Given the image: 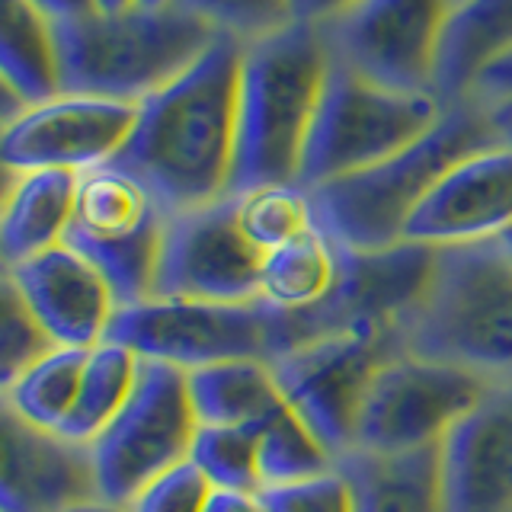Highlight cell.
Returning <instances> with one entry per match:
<instances>
[{
	"label": "cell",
	"mask_w": 512,
	"mask_h": 512,
	"mask_svg": "<svg viewBox=\"0 0 512 512\" xmlns=\"http://www.w3.org/2000/svg\"><path fill=\"white\" fill-rule=\"evenodd\" d=\"M240 55L244 45L218 36L196 64L138 106L116 164L141 176L170 215L231 196Z\"/></svg>",
	"instance_id": "obj_1"
},
{
	"label": "cell",
	"mask_w": 512,
	"mask_h": 512,
	"mask_svg": "<svg viewBox=\"0 0 512 512\" xmlns=\"http://www.w3.org/2000/svg\"><path fill=\"white\" fill-rule=\"evenodd\" d=\"M397 352L512 381V250L506 240L436 247L432 276L391 327Z\"/></svg>",
	"instance_id": "obj_2"
},
{
	"label": "cell",
	"mask_w": 512,
	"mask_h": 512,
	"mask_svg": "<svg viewBox=\"0 0 512 512\" xmlns=\"http://www.w3.org/2000/svg\"><path fill=\"white\" fill-rule=\"evenodd\" d=\"M327 71L330 55L311 23H288L244 45L231 196L298 183Z\"/></svg>",
	"instance_id": "obj_3"
},
{
	"label": "cell",
	"mask_w": 512,
	"mask_h": 512,
	"mask_svg": "<svg viewBox=\"0 0 512 512\" xmlns=\"http://www.w3.org/2000/svg\"><path fill=\"white\" fill-rule=\"evenodd\" d=\"M493 109L464 100L442 109L423 138L381 164L311 192L317 224L346 250H388L404 240L407 221L458 160L500 144Z\"/></svg>",
	"instance_id": "obj_4"
},
{
	"label": "cell",
	"mask_w": 512,
	"mask_h": 512,
	"mask_svg": "<svg viewBox=\"0 0 512 512\" xmlns=\"http://www.w3.org/2000/svg\"><path fill=\"white\" fill-rule=\"evenodd\" d=\"M218 32L183 7H141L55 20L61 93L141 106L215 45Z\"/></svg>",
	"instance_id": "obj_5"
},
{
	"label": "cell",
	"mask_w": 512,
	"mask_h": 512,
	"mask_svg": "<svg viewBox=\"0 0 512 512\" xmlns=\"http://www.w3.org/2000/svg\"><path fill=\"white\" fill-rule=\"evenodd\" d=\"M330 336L317 308L285 311L263 295L250 301H180L148 298L119 308L106 340L122 343L138 359L176 368L218 362H279L288 352Z\"/></svg>",
	"instance_id": "obj_6"
},
{
	"label": "cell",
	"mask_w": 512,
	"mask_h": 512,
	"mask_svg": "<svg viewBox=\"0 0 512 512\" xmlns=\"http://www.w3.org/2000/svg\"><path fill=\"white\" fill-rule=\"evenodd\" d=\"M442 106L429 93H397L330 61L298 186L317 189L404 151L439 122Z\"/></svg>",
	"instance_id": "obj_7"
},
{
	"label": "cell",
	"mask_w": 512,
	"mask_h": 512,
	"mask_svg": "<svg viewBox=\"0 0 512 512\" xmlns=\"http://www.w3.org/2000/svg\"><path fill=\"white\" fill-rule=\"evenodd\" d=\"M170 212L154 189L116 160L80 173L77 202L64 244L77 250L112 288L119 308L154 292L160 244Z\"/></svg>",
	"instance_id": "obj_8"
},
{
	"label": "cell",
	"mask_w": 512,
	"mask_h": 512,
	"mask_svg": "<svg viewBox=\"0 0 512 512\" xmlns=\"http://www.w3.org/2000/svg\"><path fill=\"white\" fill-rule=\"evenodd\" d=\"M196 432L186 368L141 359L128 404L90 445L100 500L128 506L157 477L189 461Z\"/></svg>",
	"instance_id": "obj_9"
},
{
	"label": "cell",
	"mask_w": 512,
	"mask_h": 512,
	"mask_svg": "<svg viewBox=\"0 0 512 512\" xmlns=\"http://www.w3.org/2000/svg\"><path fill=\"white\" fill-rule=\"evenodd\" d=\"M397 352L391 327H349L272 362L285 407L314 432L333 461L352 452L359 410L378 368Z\"/></svg>",
	"instance_id": "obj_10"
},
{
	"label": "cell",
	"mask_w": 512,
	"mask_h": 512,
	"mask_svg": "<svg viewBox=\"0 0 512 512\" xmlns=\"http://www.w3.org/2000/svg\"><path fill=\"white\" fill-rule=\"evenodd\" d=\"M452 0H352L320 23L333 64L397 93H429Z\"/></svg>",
	"instance_id": "obj_11"
},
{
	"label": "cell",
	"mask_w": 512,
	"mask_h": 512,
	"mask_svg": "<svg viewBox=\"0 0 512 512\" xmlns=\"http://www.w3.org/2000/svg\"><path fill=\"white\" fill-rule=\"evenodd\" d=\"M484 388L461 368L394 352L365 391L352 452L407 455L439 445Z\"/></svg>",
	"instance_id": "obj_12"
},
{
	"label": "cell",
	"mask_w": 512,
	"mask_h": 512,
	"mask_svg": "<svg viewBox=\"0 0 512 512\" xmlns=\"http://www.w3.org/2000/svg\"><path fill=\"white\" fill-rule=\"evenodd\" d=\"M263 250L237 224V199L167 218L151 298L250 301L260 298Z\"/></svg>",
	"instance_id": "obj_13"
},
{
	"label": "cell",
	"mask_w": 512,
	"mask_h": 512,
	"mask_svg": "<svg viewBox=\"0 0 512 512\" xmlns=\"http://www.w3.org/2000/svg\"><path fill=\"white\" fill-rule=\"evenodd\" d=\"M135 122L138 106L132 103L61 93L48 103L29 106L20 119L4 125L0 160L10 173H87L122 154Z\"/></svg>",
	"instance_id": "obj_14"
},
{
	"label": "cell",
	"mask_w": 512,
	"mask_h": 512,
	"mask_svg": "<svg viewBox=\"0 0 512 512\" xmlns=\"http://www.w3.org/2000/svg\"><path fill=\"white\" fill-rule=\"evenodd\" d=\"M512 234V144L458 160L407 221L404 240L426 247L480 244Z\"/></svg>",
	"instance_id": "obj_15"
},
{
	"label": "cell",
	"mask_w": 512,
	"mask_h": 512,
	"mask_svg": "<svg viewBox=\"0 0 512 512\" xmlns=\"http://www.w3.org/2000/svg\"><path fill=\"white\" fill-rule=\"evenodd\" d=\"M445 512H512V381L487 384L439 442Z\"/></svg>",
	"instance_id": "obj_16"
},
{
	"label": "cell",
	"mask_w": 512,
	"mask_h": 512,
	"mask_svg": "<svg viewBox=\"0 0 512 512\" xmlns=\"http://www.w3.org/2000/svg\"><path fill=\"white\" fill-rule=\"evenodd\" d=\"M0 512H68L100 496L90 445L39 429L0 404Z\"/></svg>",
	"instance_id": "obj_17"
},
{
	"label": "cell",
	"mask_w": 512,
	"mask_h": 512,
	"mask_svg": "<svg viewBox=\"0 0 512 512\" xmlns=\"http://www.w3.org/2000/svg\"><path fill=\"white\" fill-rule=\"evenodd\" d=\"M26 298L29 311L58 346L93 349L106 340L116 317V298L106 279L68 244L4 269Z\"/></svg>",
	"instance_id": "obj_18"
},
{
	"label": "cell",
	"mask_w": 512,
	"mask_h": 512,
	"mask_svg": "<svg viewBox=\"0 0 512 512\" xmlns=\"http://www.w3.org/2000/svg\"><path fill=\"white\" fill-rule=\"evenodd\" d=\"M436 263V247L400 240L388 250L340 247V276L317 304L333 333L349 327H394V320L423 295Z\"/></svg>",
	"instance_id": "obj_19"
},
{
	"label": "cell",
	"mask_w": 512,
	"mask_h": 512,
	"mask_svg": "<svg viewBox=\"0 0 512 512\" xmlns=\"http://www.w3.org/2000/svg\"><path fill=\"white\" fill-rule=\"evenodd\" d=\"M512 52V0H464L452 4L439 39L432 96L442 109L471 96L496 58Z\"/></svg>",
	"instance_id": "obj_20"
},
{
	"label": "cell",
	"mask_w": 512,
	"mask_h": 512,
	"mask_svg": "<svg viewBox=\"0 0 512 512\" xmlns=\"http://www.w3.org/2000/svg\"><path fill=\"white\" fill-rule=\"evenodd\" d=\"M80 173L71 170H32L10 173L4 212H0V256L4 269H13L32 256L64 244L77 202Z\"/></svg>",
	"instance_id": "obj_21"
},
{
	"label": "cell",
	"mask_w": 512,
	"mask_h": 512,
	"mask_svg": "<svg viewBox=\"0 0 512 512\" xmlns=\"http://www.w3.org/2000/svg\"><path fill=\"white\" fill-rule=\"evenodd\" d=\"M356 512H445L439 445L407 455L349 452L336 461Z\"/></svg>",
	"instance_id": "obj_22"
},
{
	"label": "cell",
	"mask_w": 512,
	"mask_h": 512,
	"mask_svg": "<svg viewBox=\"0 0 512 512\" xmlns=\"http://www.w3.org/2000/svg\"><path fill=\"white\" fill-rule=\"evenodd\" d=\"M0 90L26 109L61 96L55 20L29 0H0Z\"/></svg>",
	"instance_id": "obj_23"
},
{
	"label": "cell",
	"mask_w": 512,
	"mask_h": 512,
	"mask_svg": "<svg viewBox=\"0 0 512 512\" xmlns=\"http://www.w3.org/2000/svg\"><path fill=\"white\" fill-rule=\"evenodd\" d=\"M199 426H256L276 416L285 400L266 362H218L186 372Z\"/></svg>",
	"instance_id": "obj_24"
},
{
	"label": "cell",
	"mask_w": 512,
	"mask_h": 512,
	"mask_svg": "<svg viewBox=\"0 0 512 512\" xmlns=\"http://www.w3.org/2000/svg\"><path fill=\"white\" fill-rule=\"evenodd\" d=\"M340 276V244L314 224L263 256L260 295L285 311H311L324 304Z\"/></svg>",
	"instance_id": "obj_25"
},
{
	"label": "cell",
	"mask_w": 512,
	"mask_h": 512,
	"mask_svg": "<svg viewBox=\"0 0 512 512\" xmlns=\"http://www.w3.org/2000/svg\"><path fill=\"white\" fill-rule=\"evenodd\" d=\"M138 368H141V359L122 343L103 340L100 346H93L84 378H80V388H77V400L68 413V420L58 429L61 436L80 445H93L96 436H100V432L119 416V410L128 404V397H132L135 381H138Z\"/></svg>",
	"instance_id": "obj_26"
},
{
	"label": "cell",
	"mask_w": 512,
	"mask_h": 512,
	"mask_svg": "<svg viewBox=\"0 0 512 512\" xmlns=\"http://www.w3.org/2000/svg\"><path fill=\"white\" fill-rule=\"evenodd\" d=\"M87 359L90 349L55 346L48 356L32 362L20 378L10 381L7 388H0V404L32 426L58 432L77 400Z\"/></svg>",
	"instance_id": "obj_27"
},
{
	"label": "cell",
	"mask_w": 512,
	"mask_h": 512,
	"mask_svg": "<svg viewBox=\"0 0 512 512\" xmlns=\"http://www.w3.org/2000/svg\"><path fill=\"white\" fill-rule=\"evenodd\" d=\"M336 468L333 455L314 439V432L298 416L282 407L269 416L260 432V480L266 487H288L320 477ZM260 490V493H263Z\"/></svg>",
	"instance_id": "obj_28"
},
{
	"label": "cell",
	"mask_w": 512,
	"mask_h": 512,
	"mask_svg": "<svg viewBox=\"0 0 512 512\" xmlns=\"http://www.w3.org/2000/svg\"><path fill=\"white\" fill-rule=\"evenodd\" d=\"M234 199H237L240 231H244L250 244L263 253L279 250L282 244L301 237L304 231H311L317 224L311 192L298 183L263 186Z\"/></svg>",
	"instance_id": "obj_29"
},
{
	"label": "cell",
	"mask_w": 512,
	"mask_h": 512,
	"mask_svg": "<svg viewBox=\"0 0 512 512\" xmlns=\"http://www.w3.org/2000/svg\"><path fill=\"white\" fill-rule=\"evenodd\" d=\"M260 432L256 426H199L189 461L218 490L260 493Z\"/></svg>",
	"instance_id": "obj_30"
},
{
	"label": "cell",
	"mask_w": 512,
	"mask_h": 512,
	"mask_svg": "<svg viewBox=\"0 0 512 512\" xmlns=\"http://www.w3.org/2000/svg\"><path fill=\"white\" fill-rule=\"evenodd\" d=\"M58 343L29 311L10 276L0 279V388L20 378L32 362L48 356Z\"/></svg>",
	"instance_id": "obj_31"
},
{
	"label": "cell",
	"mask_w": 512,
	"mask_h": 512,
	"mask_svg": "<svg viewBox=\"0 0 512 512\" xmlns=\"http://www.w3.org/2000/svg\"><path fill=\"white\" fill-rule=\"evenodd\" d=\"M173 4L240 45L266 39L295 23L292 0H173Z\"/></svg>",
	"instance_id": "obj_32"
},
{
	"label": "cell",
	"mask_w": 512,
	"mask_h": 512,
	"mask_svg": "<svg viewBox=\"0 0 512 512\" xmlns=\"http://www.w3.org/2000/svg\"><path fill=\"white\" fill-rule=\"evenodd\" d=\"M260 500L266 512H356L349 480L336 468L301 484L266 487Z\"/></svg>",
	"instance_id": "obj_33"
},
{
	"label": "cell",
	"mask_w": 512,
	"mask_h": 512,
	"mask_svg": "<svg viewBox=\"0 0 512 512\" xmlns=\"http://www.w3.org/2000/svg\"><path fill=\"white\" fill-rule=\"evenodd\" d=\"M212 484L192 461H183L180 468L167 471L157 477L151 487H144L132 503L128 512H202Z\"/></svg>",
	"instance_id": "obj_34"
},
{
	"label": "cell",
	"mask_w": 512,
	"mask_h": 512,
	"mask_svg": "<svg viewBox=\"0 0 512 512\" xmlns=\"http://www.w3.org/2000/svg\"><path fill=\"white\" fill-rule=\"evenodd\" d=\"M468 100H477L490 109L500 106V103H512V52L496 58L490 68L480 74V80L474 84Z\"/></svg>",
	"instance_id": "obj_35"
},
{
	"label": "cell",
	"mask_w": 512,
	"mask_h": 512,
	"mask_svg": "<svg viewBox=\"0 0 512 512\" xmlns=\"http://www.w3.org/2000/svg\"><path fill=\"white\" fill-rule=\"evenodd\" d=\"M202 512H266L260 493H240V490H218L212 487Z\"/></svg>",
	"instance_id": "obj_36"
},
{
	"label": "cell",
	"mask_w": 512,
	"mask_h": 512,
	"mask_svg": "<svg viewBox=\"0 0 512 512\" xmlns=\"http://www.w3.org/2000/svg\"><path fill=\"white\" fill-rule=\"evenodd\" d=\"M349 4H352V0H292V20L320 26V23H327L330 16L346 10Z\"/></svg>",
	"instance_id": "obj_37"
},
{
	"label": "cell",
	"mask_w": 512,
	"mask_h": 512,
	"mask_svg": "<svg viewBox=\"0 0 512 512\" xmlns=\"http://www.w3.org/2000/svg\"><path fill=\"white\" fill-rule=\"evenodd\" d=\"M29 4H36L52 20H71V16H84L93 10L90 0H29Z\"/></svg>",
	"instance_id": "obj_38"
},
{
	"label": "cell",
	"mask_w": 512,
	"mask_h": 512,
	"mask_svg": "<svg viewBox=\"0 0 512 512\" xmlns=\"http://www.w3.org/2000/svg\"><path fill=\"white\" fill-rule=\"evenodd\" d=\"M493 122H496V128H500L503 141H506V144H512V103L493 106Z\"/></svg>",
	"instance_id": "obj_39"
},
{
	"label": "cell",
	"mask_w": 512,
	"mask_h": 512,
	"mask_svg": "<svg viewBox=\"0 0 512 512\" xmlns=\"http://www.w3.org/2000/svg\"><path fill=\"white\" fill-rule=\"evenodd\" d=\"M68 512H128L125 506H119V503H109V500H87V503H80V506H71Z\"/></svg>",
	"instance_id": "obj_40"
},
{
	"label": "cell",
	"mask_w": 512,
	"mask_h": 512,
	"mask_svg": "<svg viewBox=\"0 0 512 512\" xmlns=\"http://www.w3.org/2000/svg\"><path fill=\"white\" fill-rule=\"evenodd\" d=\"M96 13H122V10H132L138 0H90Z\"/></svg>",
	"instance_id": "obj_41"
},
{
	"label": "cell",
	"mask_w": 512,
	"mask_h": 512,
	"mask_svg": "<svg viewBox=\"0 0 512 512\" xmlns=\"http://www.w3.org/2000/svg\"><path fill=\"white\" fill-rule=\"evenodd\" d=\"M141 7H170L173 0H138Z\"/></svg>",
	"instance_id": "obj_42"
},
{
	"label": "cell",
	"mask_w": 512,
	"mask_h": 512,
	"mask_svg": "<svg viewBox=\"0 0 512 512\" xmlns=\"http://www.w3.org/2000/svg\"><path fill=\"white\" fill-rule=\"evenodd\" d=\"M503 240H506V247H509V250H512V234H506V237H503Z\"/></svg>",
	"instance_id": "obj_43"
},
{
	"label": "cell",
	"mask_w": 512,
	"mask_h": 512,
	"mask_svg": "<svg viewBox=\"0 0 512 512\" xmlns=\"http://www.w3.org/2000/svg\"><path fill=\"white\" fill-rule=\"evenodd\" d=\"M452 4H464V0H452Z\"/></svg>",
	"instance_id": "obj_44"
}]
</instances>
